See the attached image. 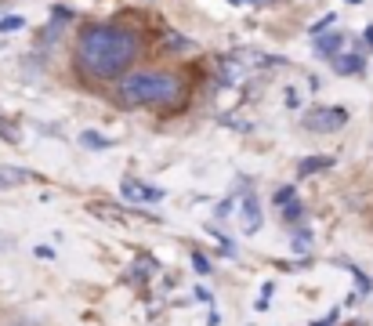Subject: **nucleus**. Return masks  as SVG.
I'll list each match as a JSON object with an SVG mask.
<instances>
[{"mask_svg":"<svg viewBox=\"0 0 373 326\" xmlns=\"http://www.w3.org/2000/svg\"><path fill=\"white\" fill-rule=\"evenodd\" d=\"M135 58H138V40L135 33L120 26H87L76 40V65L98 80L127 76Z\"/></svg>","mask_w":373,"mask_h":326,"instance_id":"obj_1","label":"nucleus"},{"mask_svg":"<svg viewBox=\"0 0 373 326\" xmlns=\"http://www.w3.org/2000/svg\"><path fill=\"white\" fill-rule=\"evenodd\" d=\"M185 94L182 80L174 73L164 69H138V73H127L116 87V98L123 105H171Z\"/></svg>","mask_w":373,"mask_h":326,"instance_id":"obj_2","label":"nucleus"},{"mask_svg":"<svg viewBox=\"0 0 373 326\" xmlns=\"http://www.w3.org/2000/svg\"><path fill=\"white\" fill-rule=\"evenodd\" d=\"M345 123H348V112L337 109V105H330V109H312L304 117V127L315 130V135H333V130H340Z\"/></svg>","mask_w":373,"mask_h":326,"instance_id":"obj_3","label":"nucleus"},{"mask_svg":"<svg viewBox=\"0 0 373 326\" xmlns=\"http://www.w3.org/2000/svg\"><path fill=\"white\" fill-rule=\"evenodd\" d=\"M261 225H265V214H261V200H257L254 192H247L239 200V228L247 236H254V232H261Z\"/></svg>","mask_w":373,"mask_h":326,"instance_id":"obj_4","label":"nucleus"},{"mask_svg":"<svg viewBox=\"0 0 373 326\" xmlns=\"http://www.w3.org/2000/svg\"><path fill=\"white\" fill-rule=\"evenodd\" d=\"M123 196H127V200L156 203V200H164V189H153V185H145V182H135V178H127V182H123Z\"/></svg>","mask_w":373,"mask_h":326,"instance_id":"obj_5","label":"nucleus"},{"mask_svg":"<svg viewBox=\"0 0 373 326\" xmlns=\"http://www.w3.org/2000/svg\"><path fill=\"white\" fill-rule=\"evenodd\" d=\"M312 47H315L319 58H330V62H333V58L340 55V47H345V37H340V33H327V37H315Z\"/></svg>","mask_w":373,"mask_h":326,"instance_id":"obj_6","label":"nucleus"},{"mask_svg":"<svg viewBox=\"0 0 373 326\" xmlns=\"http://www.w3.org/2000/svg\"><path fill=\"white\" fill-rule=\"evenodd\" d=\"M29 182V174L22 167H0V192H8V189H22Z\"/></svg>","mask_w":373,"mask_h":326,"instance_id":"obj_7","label":"nucleus"},{"mask_svg":"<svg viewBox=\"0 0 373 326\" xmlns=\"http://www.w3.org/2000/svg\"><path fill=\"white\" fill-rule=\"evenodd\" d=\"M363 65H366V62H363L359 55H337V58H333V73H337V76H355V73H363Z\"/></svg>","mask_w":373,"mask_h":326,"instance_id":"obj_8","label":"nucleus"},{"mask_svg":"<svg viewBox=\"0 0 373 326\" xmlns=\"http://www.w3.org/2000/svg\"><path fill=\"white\" fill-rule=\"evenodd\" d=\"M333 167V156H308L297 163V178H308V174H319V171H327Z\"/></svg>","mask_w":373,"mask_h":326,"instance_id":"obj_9","label":"nucleus"},{"mask_svg":"<svg viewBox=\"0 0 373 326\" xmlns=\"http://www.w3.org/2000/svg\"><path fill=\"white\" fill-rule=\"evenodd\" d=\"M80 145H84V149H112V138H102V135H94V130H84V135H80Z\"/></svg>","mask_w":373,"mask_h":326,"instance_id":"obj_10","label":"nucleus"},{"mask_svg":"<svg viewBox=\"0 0 373 326\" xmlns=\"http://www.w3.org/2000/svg\"><path fill=\"white\" fill-rule=\"evenodd\" d=\"M301 214H304V207H301V200H294V203H286V207H283V221H286V225H294V221H301Z\"/></svg>","mask_w":373,"mask_h":326,"instance_id":"obj_11","label":"nucleus"},{"mask_svg":"<svg viewBox=\"0 0 373 326\" xmlns=\"http://www.w3.org/2000/svg\"><path fill=\"white\" fill-rule=\"evenodd\" d=\"M290 247H294V254H308V247H312V236H308V232H294Z\"/></svg>","mask_w":373,"mask_h":326,"instance_id":"obj_12","label":"nucleus"},{"mask_svg":"<svg viewBox=\"0 0 373 326\" xmlns=\"http://www.w3.org/2000/svg\"><path fill=\"white\" fill-rule=\"evenodd\" d=\"M294 196H297V185H283L279 192H275V196H272V200H275V203H279V207H286V203H294Z\"/></svg>","mask_w":373,"mask_h":326,"instance_id":"obj_13","label":"nucleus"},{"mask_svg":"<svg viewBox=\"0 0 373 326\" xmlns=\"http://www.w3.org/2000/svg\"><path fill=\"white\" fill-rule=\"evenodd\" d=\"M272 293H275V286H272V283H265V286H261V298L254 301V308H257V312H265V308L272 304Z\"/></svg>","mask_w":373,"mask_h":326,"instance_id":"obj_14","label":"nucleus"},{"mask_svg":"<svg viewBox=\"0 0 373 326\" xmlns=\"http://www.w3.org/2000/svg\"><path fill=\"white\" fill-rule=\"evenodd\" d=\"M192 268H196V275H210V261H207V254H192Z\"/></svg>","mask_w":373,"mask_h":326,"instance_id":"obj_15","label":"nucleus"},{"mask_svg":"<svg viewBox=\"0 0 373 326\" xmlns=\"http://www.w3.org/2000/svg\"><path fill=\"white\" fill-rule=\"evenodd\" d=\"M26 22L19 19V15H8V19H0V33H15V29H22Z\"/></svg>","mask_w":373,"mask_h":326,"instance_id":"obj_16","label":"nucleus"},{"mask_svg":"<svg viewBox=\"0 0 373 326\" xmlns=\"http://www.w3.org/2000/svg\"><path fill=\"white\" fill-rule=\"evenodd\" d=\"M232 207H236L232 200H225V203H218V207H214V218H218V221H225V218H232Z\"/></svg>","mask_w":373,"mask_h":326,"instance_id":"obj_17","label":"nucleus"},{"mask_svg":"<svg viewBox=\"0 0 373 326\" xmlns=\"http://www.w3.org/2000/svg\"><path fill=\"white\" fill-rule=\"evenodd\" d=\"M171 47H174V51H189L192 44H189L185 37H177V33H174V37H171Z\"/></svg>","mask_w":373,"mask_h":326,"instance_id":"obj_18","label":"nucleus"},{"mask_svg":"<svg viewBox=\"0 0 373 326\" xmlns=\"http://www.w3.org/2000/svg\"><path fill=\"white\" fill-rule=\"evenodd\" d=\"M333 19H337V15H327V19H319V22L312 26V33H315V37H319V33L327 29V26H333Z\"/></svg>","mask_w":373,"mask_h":326,"instance_id":"obj_19","label":"nucleus"},{"mask_svg":"<svg viewBox=\"0 0 373 326\" xmlns=\"http://www.w3.org/2000/svg\"><path fill=\"white\" fill-rule=\"evenodd\" d=\"M286 105H290V109H297V105H301V94H297L294 87H290V91H286Z\"/></svg>","mask_w":373,"mask_h":326,"instance_id":"obj_20","label":"nucleus"},{"mask_svg":"<svg viewBox=\"0 0 373 326\" xmlns=\"http://www.w3.org/2000/svg\"><path fill=\"white\" fill-rule=\"evenodd\" d=\"M55 19H58V22H62V19L69 22V19H73V11H69V8H55Z\"/></svg>","mask_w":373,"mask_h":326,"instance_id":"obj_21","label":"nucleus"},{"mask_svg":"<svg viewBox=\"0 0 373 326\" xmlns=\"http://www.w3.org/2000/svg\"><path fill=\"white\" fill-rule=\"evenodd\" d=\"M333 319H337V312H330V316H327V319H319V323H315V326H333Z\"/></svg>","mask_w":373,"mask_h":326,"instance_id":"obj_22","label":"nucleus"},{"mask_svg":"<svg viewBox=\"0 0 373 326\" xmlns=\"http://www.w3.org/2000/svg\"><path fill=\"white\" fill-rule=\"evenodd\" d=\"M366 40H370V47H373V26L366 29Z\"/></svg>","mask_w":373,"mask_h":326,"instance_id":"obj_23","label":"nucleus"},{"mask_svg":"<svg viewBox=\"0 0 373 326\" xmlns=\"http://www.w3.org/2000/svg\"><path fill=\"white\" fill-rule=\"evenodd\" d=\"M348 4H359V0H348Z\"/></svg>","mask_w":373,"mask_h":326,"instance_id":"obj_24","label":"nucleus"}]
</instances>
